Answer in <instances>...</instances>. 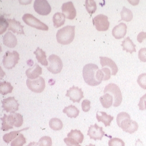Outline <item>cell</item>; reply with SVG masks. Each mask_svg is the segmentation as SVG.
I'll use <instances>...</instances> for the list:
<instances>
[{
	"label": "cell",
	"mask_w": 146,
	"mask_h": 146,
	"mask_svg": "<svg viewBox=\"0 0 146 146\" xmlns=\"http://www.w3.org/2000/svg\"><path fill=\"white\" fill-rule=\"evenodd\" d=\"M49 127L54 131H59L62 129L63 124L62 121L58 118H53L49 121Z\"/></svg>",
	"instance_id": "cell-30"
},
{
	"label": "cell",
	"mask_w": 146,
	"mask_h": 146,
	"mask_svg": "<svg viewBox=\"0 0 146 146\" xmlns=\"http://www.w3.org/2000/svg\"><path fill=\"white\" fill-rule=\"evenodd\" d=\"M9 27V31H11L12 32L15 33H17L18 35H25V32L23 31L24 26L21 25V23L15 19V18L13 19H7Z\"/></svg>",
	"instance_id": "cell-16"
},
{
	"label": "cell",
	"mask_w": 146,
	"mask_h": 146,
	"mask_svg": "<svg viewBox=\"0 0 146 146\" xmlns=\"http://www.w3.org/2000/svg\"><path fill=\"white\" fill-rule=\"evenodd\" d=\"M68 137L72 138L74 140L77 141L79 143H82L84 140V135L80 130L78 129H72L71 131L67 135Z\"/></svg>",
	"instance_id": "cell-28"
},
{
	"label": "cell",
	"mask_w": 146,
	"mask_h": 146,
	"mask_svg": "<svg viewBox=\"0 0 146 146\" xmlns=\"http://www.w3.org/2000/svg\"><path fill=\"white\" fill-rule=\"evenodd\" d=\"M9 27V22L7 19L4 17L3 16H1L0 18V34L2 35L6 30L7 28Z\"/></svg>",
	"instance_id": "cell-35"
},
{
	"label": "cell",
	"mask_w": 146,
	"mask_h": 146,
	"mask_svg": "<svg viewBox=\"0 0 146 146\" xmlns=\"http://www.w3.org/2000/svg\"><path fill=\"white\" fill-rule=\"evenodd\" d=\"M114 117L110 115H108L105 112L98 111L96 113V119L98 122H102L105 127L110 126L111 122L113 121Z\"/></svg>",
	"instance_id": "cell-21"
},
{
	"label": "cell",
	"mask_w": 146,
	"mask_h": 146,
	"mask_svg": "<svg viewBox=\"0 0 146 146\" xmlns=\"http://www.w3.org/2000/svg\"><path fill=\"white\" fill-rule=\"evenodd\" d=\"M82 109L85 112H87L91 109V102L88 100H83L82 104Z\"/></svg>",
	"instance_id": "cell-39"
},
{
	"label": "cell",
	"mask_w": 146,
	"mask_h": 146,
	"mask_svg": "<svg viewBox=\"0 0 146 146\" xmlns=\"http://www.w3.org/2000/svg\"><path fill=\"white\" fill-rule=\"evenodd\" d=\"M3 44L9 48H15L17 44V39L12 33L7 32L3 36Z\"/></svg>",
	"instance_id": "cell-20"
},
{
	"label": "cell",
	"mask_w": 146,
	"mask_h": 146,
	"mask_svg": "<svg viewBox=\"0 0 146 146\" xmlns=\"http://www.w3.org/2000/svg\"><path fill=\"white\" fill-rule=\"evenodd\" d=\"M104 74V80H108L111 78V72L109 68H102L101 69Z\"/></svg>",
	"instance_id": "cell-42"
},
{
	"label": "cell",
	"mask_w": 146,
	"mask_h": 146,
	"mask_svg": "<svg viewBox=\"0 0 146 146\" xmlns=\"http://www.w3.org/2000/svg\"><path fill=\"white\" fill-rule=\"evenodd\" d=\"M63 112L64 113H66L68 117L70 118H76L79 115L80 111L76 106L70 105L65 107L63 110Z\"/></svg>",
	"instance_id": "cell-26"
},
{
	"label": "cell",
	"mask_w": 146,
	"mask_h": 146,
	"mask_svg": "<svg viewBox=\"0 0 146 146\" xmlns=\"http://www.w3.org/2000/svg\"><path fill=\"white\" fill-rule=\"evenodd\" d=\"M22 19L26 25L38 29L43 31H48L49 29L47 25L36 18L32 14H25L22 17Z\"/></svg>",
	"instance_id": "cell-7"
},
{
	"label": "cell",
	"mask_w": 146,
	"mask_h": 146,
	"mask_svg": "<svg viewBox=\"0 0 146 146\" xmlns=\"http://www.w3.org/2000/svg\"><path fill=\"white\" fill-rule=\"evenodd\" d=\"M33 8L36 13L40 15H48L52 11V8L46 0H36L34 2Z\"/></svg>",
	"instance_id": "cell-11"
},
{
	"label": "cell",
	"mask_w": 146,
	"mask_h": 146,
	"mask_svg": "<svg viewBox=\"0 0 146 146\" xmlns=\"http://www.w3.org/2000/svg\"><path fill=\"white\" fill-rule=\"evenodd\" d=\"M33 53L36 55V60H38V63L46 66L48 65V62L46 60V52H44L42 49L38 47L36 50L33 52Z\"/></svg>",
	"instance_id": "cell-23"
},
{
	"label": "cell",
	"mask_w": 146,
	"mask_h": 146,
	"mask_svg": "<svg viewBox=\"0 0 146 146\" xmlns=\"http://www.w3.org/2000/svg\"><path fill=\"white\" fill-rule=\"evenodd\" d=\"M121 46L123 47V50H126L131 54L136 52V45L133 43L129 36L126 38L123 41H122Z\"/></svg>",
	"instance_id": "cell-22"
},
{
	"label": "cell",
	"mask_w": 146,
	"mask_h": 146,
	"mask_svg": "<svg viewBox=\"0 0 146 146\" xmlns=\"http://www.w3.org/2000/svg\"><path fill=\"white\" fill-rule=\"evenodd\" d=\"M121 20L130 22L133 19V13L130 9H128L125 7H123V9L121 12Z\"/></svg>",
	"instance_id": "cell-31"
},
{
	"label": "cell",
	"mask_w": 146,
	"mask_h": 146,
	"mask_svg": "<svg viewBox=\"0 0 146 146\" xmlns=\"http://www.w3.org/2000/svg\"><path fill=\"white\" fill-rule=\"evenodd\" d=\"M104 93H108L113 97V106L118 107L122 101V95L119 86L113 83H110L106 85L104 89Z\"/></svg>",
	"instance_id": "cell-5"
},
{
	"label": "cell",
	"mask_w": 146,
	"mask_h": 146,
	"mask_svg": "<svg viewBox=\"0 0 146 146\" xmlns=\"http://www.w3.org/2000/svg\"><path fill=\"white\" fill-rule=\"evenodd\" d=\"M85 7L88 12L90 15V16L95 13L97 9L96 3L94 0L85 1Z\"/></svg>",
	"instance_id": "cell-32"
},
{
	"label": "cell",
	"mask_w": 146,
	"mask_h": 146,
	"mask_svg": "<svg viewBox=\"0 0 146 146\" xmlns=\"http://www.w3.org/2000/svg\"><path fill=\"white\" fill-rule=\"evenodd\" d=\"M2 106L4 111L13 113L18 111L19 104L15 97H9L2 101Z\"/></svg>",
	"instance_id": "cell-12"
},
{
	"label": "cell",
	"mask_w": 146,
	"mask_h": 146,
	"mask_svg": "<svg viewBox=\"0 0 146 146\" xmlns=\"http://www.w3.org/2000/svg\"><path fill=\"white\" fill-rule=\"evenodd\" d=\"M101 105L104 108L109 109L113 105V97L108 93L104 94L100 98Z\"/></svg>",
	"instance_id": "cell-25"
},
{
	"label": "cell",
	"mask_w": 146,
	"mask_h": 146,
	"mask_svg": "<svg viewBox=\"0 0 146 146\" xmlns=\"http://www.w3.org/2000/svg\"><path fill=\"white\" fill-rule=\"evenodd\" d=\"M95 146V145H92V144H90L89 145H88V146Z\"/></svg>",
	"instance_id": "cell-45"
},
{
	"label": "cell",
	"mask_w": 146,
	"mask_h": 146,
	"mask_svg": "<svg viewBox=\"0 0 146 146\" xmlns=\"http://www.w3.org/2000/svg\"><path fill=\"white\" fill-rule=\"evenodd\" d=\"M88 135L90 136V139H92L95 141L101 140L104 136H106L105 132L103 131L102 127H99L96 123L94 125H91L88 129Z\"/></svg>",
	"instance_id": "cell-13"
},
{
	"label": "cell",
	"mask_w": 146,
	"mask_h": 146,
	"mask_svg": "<svg viewBox=\"0 0 146 146\" xmlns=\"http://www.w3.org/2000/svg\"><path fill=\"white\" fill-rule=\"evenodd\" d=\"M100 64L102 68H104L106 66H108L110 68L112 71V75H116L118 72L119 69L115 62L108 57H103L100 56Z\"/></svg>",
	"instance_id": "cell-18"
},
{
	"label": "cell",
	"mask_w": 146,
	"mask_h": 146,
	"mask_svg": "<svg viewBox=\"0 0 146 146\" xmlns=\"http://www.w3.org/2000/svg\"><path fill=\"white\" fill-rule=\"evenodd\" d=\"M26 143V139L23 134H19L17 137L13 141L11 146H23Z\"/></svg>",
	"instance_id": "cell-33"
},
{
	"label": "cell",
	"mask_w": 146,
	"mask_h": 146,
	"mask_svg": "<svg viewBox=\"0 0 146 146\" xmlns=\"http://www.w3.org/2000/svg\"><path fill=\"white\" fill-rule=\"evenodd\" d=\"M138 58L141 62H146V48H142L139 50Z\"/></svg>",
	"instance_id": "cell-41"
},
{
	"label": "cell",
	"mask_w": 146,
	"mask_h": 146,
	"mask_svg": "<svg viewBox=\"0 0 146 146\" xmlns=\"http://www.w3.org/2000/svg\"><path fill=\"white\" fill-rule=\"evenodd\" d=\"M64 141L67 146H82L79 144L77 141L70 137L65 138Z\"/></svg>",
	"instance_id": "cell-38"
},
{
	"label": "cell",
	"mask_w": 146,
	"mask_h": 146,
	"mask_svg": "<svg viewBox=\"0 0 146 146\" xmlns=\"http://www.w3.org/2000/svg\"><path fill=\"white\" fill-rule=\"evenodd\" d=\"M49 65L47 66V69L53 74H58L60 73L63 64L62 60L59 56L55 54H52L48 58Z\"/></svg>",
	"instance_id": "cell-8"
},
{
	"label": "cell",
	"mask_w": 146,
	"mask_h": 146,
	"mask_svg": "<svg viewBox=\"0 0 146 146\" xmlns=\"http://www.w3.org/2000/svg\"><path fill=\"white\" fill-rule=\"evenodd\" d=\"M127 27L124 23H121L113 28L112 33V36L116 39H119L126 36Z\"/></svg>",
	"instance_id": "cell-17"
},
{
	"label": "cell",
	"mask_w": 146,
	"mask_h": 146,
	"mask_svg": "<svg viewBox=\"0 0 146 146\" xmlns=\"http://www.w3.org/2000/svg\"><path fill=\"white\" fill-rule=\"evenodd\" d=\"M82 76L85 82L88 85L95 86L101 83L104 79V74L98 66L95 64H86L82 70Z\"/></svg>",
	"instance_id": "cell-1"
},
{
	"label": "cell",
	"mask_w": 146,
	"mask_h": 146,
	"mask_svg": "<svg viewBox=\"0 0 146 146\" xmlns=\"http://www.w3.org/2000/svg\"><path fill=\"white\" fill-rule=\"evenodd\" d=\"M75 37V26H66L58 31L56 38L58 42L62 45L71 43Z\"/></svg>",
	"instance_id": "cell-4"
},
{
	"label": "cell",
	"mask_w": 146,
	"mask_h": 146,
	"mask_svg": "<svg viewBox=\"0 0 146 146\" xmlns=\"http://www.w3.org/2000/svg\"><path fill=\"white\" fill-rule=\"evenodd\" d=\"M1 129L3 131H7L10 129H13V127H20L23 123V118L22 115L18 113H11L9 115H4L2 117Z\"/></svg>",
	"instance_id": "cell-3"
},
{
	"label": "cell",
	"mask_w": 146,
	"mask_h": 146,
	"mask_svg": "<svg viewBox=\"0 0 146 146\" xmlns=\"http://www.w3.org/2000/svg\"><path fill=\"white\" fill-rule=\"evenodd\" d=\"M137 82L141 88L146 90V73L141 74L138 76Z\"/></svg>",
	"instance_id": "cell-37"
},
{
	"label": "cell",
	"mask_w": 146,
	"mask_h": 146,
	"mask_svg": "<svg viewBox=\"0 0 146 146\" xmlns=\"http://www.w3.org/2000/svg\"><path fill=\"white\" fill-rule=\"evenodd\" d=\"M93 24L99 31H106L109 29L110 22L108 16L100 14L92 19Z\"/></svg>",
	"instance_id": "cell-10"
},
{
	"label": "cell",
	"mask_w": 146,
	"mask_h": 146,
	"mask_svg": "<svg viewBox=\"0 0 146 146\" xmlns=\"http://www.w3.org/2000/svg\"><path fill=\"white\" fill-rule=\"evenodd\" d=\"M109 146H125V142L119 138H111L108 143Z\"/></svg>",
	"instance_id": "cell-36"
},
{
	"label": "cell",
	"mask_w": 146,
	"mask_h": 146,
	"mask_svg": "<svg viewBox=\"0 0 146 146\" xmlns=\"http://www.w3.org/2000/svg\"><path fill=\"white\" fill-rule=\"evenodd\" d=\"M28 129H29V127L25 128H23L22 129L18 130V131H12L11 132L9 133H6L5 135H3V140L5 142H6V143L9 144L10 142H11L13 139H15L16 137H17V136L19 135V133L21 131H25V130H27Z\"/></svg>",
	"instance_id": "cell-27"
},
{
	"label": "cell",
	"mask_w": 146,
	"mask_h": 146,
	"mask_svg": "<svg viewBox=\"0 0 146 146\" xmlns=\"http://www.w3.org/2000/svg\"><path fill=\"white\" fill-rule=\"evenodd\" d=\"M62 11L65 17L69 19H74L76 16V11L71 1L64 3L62 6Z\"/></svg>",
	"instance_id": "cell-15"
},
{
	"label": "cell",
	"mask_w": 146,
	"mask_h": 146,
	"mask_svg": "<svg viewBox=\"0 0 146 146\" xmlns=\"http://www.w3.org/2000/svg\"><path fill=\"white\" fill-rule=\"evenodd\" d=\"M26 84L28 88L30 90L36 93H41L44 91L46 88L45 80L41 76L34 80L28 79L26 81Z\"/></svg>",
	"instance_id": "cell-9"
},
{
	"label": "cell",
	"mask_w": 146,
	"mask_h": 146,
	"mask_svg": "<svg viewBox=\"0 0 146 146\" xmlns=\"http://www.w3.org/2000/svg\"><path fill=\"white\" fill-rule=\"evenodd\" d=\"M116 121L119 127L121 128L124 132L132 134L138 130V123L135 121L131 119L129 115L127 112H122L119 113Z\"/></svg>",
	"instance_id": "cell-2"
},
{
	"label": "cell",
	"mask_w": 146,
	"mask_h": 146,
	"mask_svg": "<svg viewBox=\"0 0 146 146\" xmlns=\"http://www.w3.org/2000/svg\"><path fill=\"white\" fill-rule=\"evenodd\" d=\"M42 74V69L38 64H35L32 68L28 69L26 74L29 79H36Z\"/></svg>",
	"instance_id": "cell-19"
},
{
	"label": "cell",
	"mask_w": 146,
	"mask_h": 146,
	"mask_svg": "<svg viewBox=\"0 0 146 146\" xmlns=\"http://www.w3.org/2000/svg\"><path fill=\"white\" fill-rule=\"evenodd\" d=\"M83 94L84 92L82 89L79 88L78 86H73L67 90L65 96L69 97L70 100L72 101L73 102L79 103L84 98Z\"/></svg>",
	"instance_id": "cell-14"
},
{
	"label": "cell",
	"mask_w": 146,
	"mask_h": 146,
	"mask_svg": "<svg viewBox=\"0 0 146 146\" xmlns=\"http://www.w3.org/2000/svg\"><path fill=\"white\" fill-rule=\"evenodd\" d=\"M13 89V87L11 84L7 82H3L0 83V93L2 95H6L11 93Z\"/></svg>",
	"instance_id": "cell-29"
},
{
	"label": "cell",
	"mask_w": 146,
	"mask_h": 146,
	"mask_svg": "<svg viewBox=\"0 0 146 146\" xmlns=\"http://www.w3.org/2000/svg\"><path fill=\"white\" fill-rule=\"evenodd\" d=\"M37 145H38V143H36V142H31L27 146H37Z\"/></svg>",
	"instance_id": "cell-44"
},
{
	"label": "cell",
	"mask_w": 146,
	"mask_h": 146,
	"mask_svg": "<svg viewBox=\"0 0 146 146\" xmlns=\"http://www.w3.org/2000/svg\"><path fill=\"white\" fill-rule=\"evenodd\" d=\"M65 16L63 13L60 12L55 13L53 17V22L54 27L59 28L64 25L65 21Z\"/></svg>",
	"instance_id": "cell-24"
},
{
	"label": "cell",
	"mask_w": 146,
	"mask_h": 146,
	"mask_svg": "<svg viewBox=\"0 0 146 146\" xmlns=\"http://www.w3.org/2000/svg\"><path fill=\"white\" fill-rule=\"evenodd\" d=\"M38 146H52V140L51 137L43 136L41 137L38 142Z\"/></svg>",
	"instance_id": "cell-34"
},
{
	"label": "cell",
	"mask_w": 146,
	"mask_h": 146,
	"mask_svg": "<svg viewBox=\"0 0 146 146\" xmlns=\"http://www.w3.org/2000/svg\"><path fill=\"white\" fill-rule=\"evenodd\" d=\"M145 39H146V32H141L137 36V40L140 43H141Z\"/></svg>",
	"instance_id": "cell-43"
},
{
	"label": "cell",
	"mask_w": 146,
	"mask_h": 146,
	"mask_svg": "<svg viewBox=\"0 0 146 146\" xmlns=\"http://www.w3.org/2000/svg\"><path fill=\"white\" fill-rule=\"evenodd\" d=\"M138 105L140 110L144 111L146 110V94L140 98V100Z\"/></svg>",
	"instance_id": "cell-40"
},
{
	"label": "cell",
	"mask_w": 146,
	"mask_h": 146,
	"mask_svg": "<svg viewBox=\"0 0 146 146\" xmlns=\"http://www.w3.org/2000/svg\"><path fill=\"white\" fill-rule=\"evenodd\" d=\"M19 60V54L17 51L13 50L12 52L7 51L3 57L2 63L5 68L11 69L18 64Z\"/></svg>",
	"instance_id": "cell-6"
}]
</instances>
